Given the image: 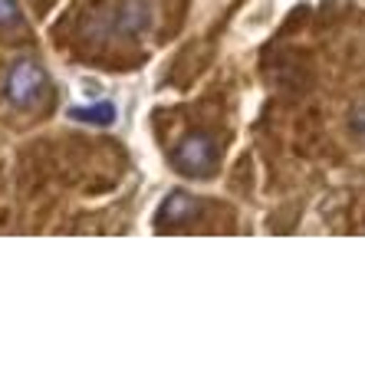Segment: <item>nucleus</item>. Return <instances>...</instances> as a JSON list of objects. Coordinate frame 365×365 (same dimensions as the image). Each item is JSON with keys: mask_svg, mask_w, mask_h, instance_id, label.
I'll return each mask as SVG.
<instances>
[{"mask_svg": "<svg viewBox=\"0 0 365 365\" xmlns=\"http://www.w3.org/2000/svg\"><path fill=\"white\" fill-rule=\"evenodd\" d=\"M46 69L34 60H17L7 73V83H4V93L7 99L17 106V109H36L43 99H46Z\"/></svg>", "mask_w": 365, "mask_h": 365, "instance_id": "obj_1", "label": "nucleus"}, {"mask_svg": "<svg viewBox=\"0 0 365 365\" xmlns=\"http://www.w3.org/2000/svg\"><path fill=\"white\" fill-rule=\"evenodd\" d=\"M171 165L187 175V178H207L217 165V142L207 132H187L175 152H171Z\"/></svg>", "mask_w": 365, "mask_h": 365, "instance_id": "obj_2", "label": "nucleus"}, {"mask_svg": "<svg viewBox=\"0 0 365 365\" xmlns=\"http://www.w3.org/2000/svg\"><path fill=\"white\" fill-rule=\"evenodd\" d=\"M197 214H201V201H197L195 195H185V191H171V195L165 197L162 211H158V221H162L165 227H181V224L195 221Z\"/></svg>", "mask_w": 365, "mask_h": 365, "instance_id": "obj_3", "label": "nucleus"}, {"mask_svg": "<svg viewBox=\"0 0 365 365\" xmlns=\"http://www.w3.org/2000/svg\"><path fill=\"white\" fill-rule=\"evenodd\" d=\"M69 119L86 122V125H112L115 122V106L112 102H96L86 109H69Z\"/></svg>", "mask_w": 365, "mask_h": 365, "instance_id": "obj_4", "label": "nucleus"}, {"mask_svg": "<svg viewBox=\"0 0 365 365\" xmlns=\"http://www.w3.org/2000/svg\"><path fill=\"white\" fill-rule=\"evenodd\" d=\"M24 24V14H20V0H0V34L7 30H17Z\"/></svg>", "mask_w": 365, "mask_h": 365, "instance_id": "obj_5", "label": "nucleus"}]
</instances>
